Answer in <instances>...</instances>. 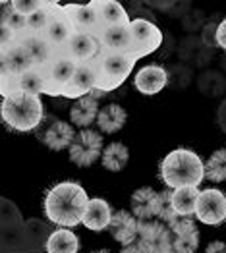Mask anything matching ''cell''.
Returning <instances> with one entry per match:
<instances>
[{
    "mask_svg": "<svg viewBox=\"0 0 226 253\" xmlns=\"http://www.w3.org/2000/svg\"><path fill=\"white\" fill-rule=\"evenodd\" d=\"M87 203L89 197L82 186L78 182L66 180L54 184L46 191L43 209L50 222L58 224L60 228H74L82 222Z\"/></svg>",
    "mask_w": 226,
    "mask_h": 253,
    "instance_id": "cell-1",
    "label": "cell"
},
{
    "mask_svg": "<svg viewBox=\"0 0 226 253\" xmlns=\"http://www.w3.org/2000/svg\"><path fill=\"white\" fill-rule=\"evenodd\" d=\"M161 180L168 190L197 188L205 178V163L191 149H174L161 161Z\"/></svg>",
    "mask_w": 226,
    "mask_h": 253,
    "instance_id": "cell-2",
    "label": "cell"
},
{
    "mask_svg": "<svg viewBox=\"0 0 226 253\" xmlns=\"http://www.w3.org/2000/svg\"><path fill=\"white\" fill-rule=\"evenodd\" d=\"M2 120L16 131H31L37 129L45 120V106L41 97L18 93L14 97L2 99L0 106Z\"/></svg>",
    "mask_w": 226,
    "mask_h": 253,
    "instance_id": "cell-3",
    "label": "cell"
},
{
    "mask_svg": "<svg viewBox=\"0 0 226 253\" xmlns=\"http://www.w3.org/2000/svg\"><path fill=\"white\" fill-rule=\"evenodd\" d=\"M136 62H137V60H136L132 54L103 50V52L93 60L95 70H97V85H95V91L106 95V93L118 89V87L128 80V76L132 74Z\"/></svg>",
    "mask_w": 226,
    "mask_h": 253,
    "instance_id": "cell-4",
    "label": "cell"
},
{
    "mask_svg": "<svg viewBox=\"0 0 226 253\" xmlns=\"http://www.w3.org/2000/svg\"><path fill=\"white\" fill-rule=\"evenodd\" d=\"M132 37V56L136 60L155 52L163 44V33L151 20L136 18L128 25Z\"/></svg>",
    "mask_w": 226,
    "mask_h": 253,
    "instance_id": "cell-5",
    "label": "cell"
},
{
    "mask_svg": "<svg viewBox=\"0 0 226 253\" xmlns=\"http://www.w3.org/2000/svg\"><path fill=\"white\" fill-rule=\"evenodd\" d=\"M137 246L143 253H174V236L161 220H139Z\"/></svg>",
    "mask_w": 226,
    "mask_h": 253,
    "instance_id": "cell-6",
    "label": "cell"
},
{
    "mask_svg": "<svg viewBox=\"0 0 226 253\" xmlns=\"http://www.w3.org/2000/svg\"><path fill=\"white\" fill-rule=\"evenodd\" d=\"M103 135L87 127L76 133L72 147L68 149V157L78 167H91L103 157Z\"/></svg>",
    "mask_w": 226,
    "mask_h": 253,
    "instance_id": "cell-7",
    "label": "cell"
},
{
    "mask_svg": "<svg viewBox=\"0 0 226 253\" xmlns=\"http://www.w3.org/2000/svg\"><path fill=\"white\" fill-rule=\"evenodd\" d=\"M195 216L207 226H219L226 220V195L221 190L207 188L199 193Z\"/></svg>",
    "mask_w": 226,
    "mask_h": 253,
    "instance_id": "cell-8",
    "label": "cell"
},
{
    "mask_svg": "<svg viewBox=\"0 0 226 253\" xmlns=\"http://www.w3.org/2000/svg\"><path fill=\"white\" fill-rule=\"evenodd\" d=\"M62 52L76 64H87L93 62L103 52V44L97 33L74 31V35L70 37L68 44L62 48Z\"/></svg>",
    "mask_w": 226,
    "mask_h": 253,
    "instance_id": "cell-9",
    "label": "cell"
},
{
    "mask_svg": "<svg viewBox=\"0 0 226 253\" xmlns=\"http://www.w3.org/2000/svg\"><path fill=\"white\" fill-rule=\"evenodd\" d=\"M78 70V64L74 60H70L64 52H58L56 58L46 66L45 74H46V91L45 95H50V97H60L64 87L70 84V80L74 78Z\"/></svg>",
    "mask_w": 226,
    "mask_h": 253,
    "instance_id": "cell-10",
    "label": "cell"
},
{
    "mask_svg": "<svg viewBox=\"0 0 226 253\" xmlns=\"http://www.w3.org/2000/svg\"><path fill=\"white\" fill-rule=\"evenodd\" d=\"M39 141L45 143L48 149L52 151H62V149H70L74 139H76V131L74 126L68 122H62L58 118H50L46 124L43 120V124L39 127Z\"/></svg>",
    "mask_w": 226,
    "mask_h": 253,
    "instance_id": "cell-11",
    "label": "cell"
},
{
    "mask_svg": "<svg viewBox=\"0 0 226 253\" xmlns=\"http://www.w3.org/2000/svg\"><path fill=\"white\" fill-rule=\"evenodd\" d=\"M95 85H97V70H95V64L87 62V64H78V70L74 74V78L70 80V84L64 87L60 97L66 99H82L87 97L95 91Z\"/></svg>",
    "mask_w": 226,
    "mask_h": 253,
    "instance_id": "cell-12",
    "label": "cell"
},
{
    "mask_svg": "<svg viewBox=\"0 0 226 253\" xmlns=\"http://www.w3.org/2000/svg\"><path fill=\"white\" fill-rule=\"evenodd\" d=\"M130 205H132V214L137 220H155L161 211V193L149 186L139 188L132 193Z\"/></svg>",
    "mask_w": 226,
    "mask_h": 253,
    "instance_id": "cell-13",
    "label": "cell"
},
{
    "mask_svg": "<svg viewBox=\"0 0 226 253\" xmlns=\"http://www.w3.org/2000/svg\"><path fill=\"white\" fill-rule=\"evenodd\" d=\"M64 12L66 16L70 18L72 25L76 31H83V33H101L103 31V25L99 20V14L97 10L89 4H68L64 6Z\"/></svg>",
    "mask_w": 226,
    "mask_h": 253,
    "instance_id": "cell-14",
    "label": "cell"
},
{
    "mask_svg": "<svg viewBox=\"0 0 226 253\" xmlns=\"http://www.w3.org/2000/svg\"><path fill=\"white\" fill-rule=\"evenodd\" d=\"M166 84H168V74L163 66H157V64L143 66L141 70H137L134 78L136 89L143 95H157L165 89Z\"/></svg>",
    "mask_w": 226,
    "mask_h": 253,
    "instance_id": "cell-15",
    "label": "cell"
},
{
    "mask_svg": "<svg viewBox=\"0 0 226 253\" xmlns=\"http://www.w3.org/2000/svg\"><path fill=\"white\" fill-rule=\"evenodd\" d=\"M112 216H114V212L110 209V205L106 203V199L93 197V199H89V203L85 207L82 224L93 232H103L110 226Z\"/></svg>",
    "mask_w": 226,
    "mask_h": 253,
    "instance_id": "cell-16",
    "label": "cell"
},
{
    "mask_svg": "<svg viewBox=\"0 0 226 253\" xmlns=\"http://www.w3.org/2000/svg\"><path fill=\"white\" fill-rule=\"evenodd\" d=\"M108 230L112 234V238L126 246H132L136 244V238L139 234V220L128 211H116L112 216V222L108 226Z\"/></svg>",
    "mask_w": 226,
    "mask_h": 253,
    "instance_id": "cell-17",
    "label": "cell"
},
{
    "mask_svg": "<svg viewBox=\"0 0 226 253\" xmlns=\"http://www.w3.org/2000/svg\"><path fill=\"white\" fill-rule=\"evenodd\" d=\"M74 31H76V29H74V25H72L70 18L66 16L64 6H60V8L54 12V16H52V20H50V23H48L46 31L43 33V37L50 42L54 48L62 50V48L68 44L70 37L74 35Z\"/></svg>",
    "mask_w": 226,
    "mask_h": 253,
    "instance_id": "cell-18",
    "label": "cell"
},
{
    "mask_svg": "<svg viewBox=\"0 0 226 253\" xmlns=\"http://www.w3.org/2000/svg\"><path fill=\"white\" fill-rule=\"evenodd\" d=\"M20 44L29 52V56L33 58V64L43 68V70H46V66L52 62L56 58V54L60 52L43 35H25L20 39Z\"/></svg>",
    "mask_w": 226,
    "mask_h": 253,
    "instance_id": "cell-19",
    "label": "cell"
},
{
    "mask_svg": "<svg viewBox=\"0 0 226 253\" xmlns=\"http://www.w3.org/2000/svg\"><path fill=\"white\" fill-rule=\"evenodd\" d=\"M99 99H95L93 95H87V97H82L78 99L72 108H70V120L72 124L82 129H87L93 122H97L99 118Z\"/></svg>",
    "mask_w": 226,
    "mask_h": 253,
    "instance_id": "cell-20",
    "label": "cell"
},
{
    "mask_svg": "<svg viewBox=\"0 0 226 253\" xmlns=\"http://www.w3.org/2000/svg\"><path fill=\"white\" fill-rule=\"evenodd\" d=\"M91 6L97 10L103 29L114 27V25H130L132 21L128 18L126 8L116 0H93Z\"/></svg>",
    "mask_w": 226,
    "mask_h": 253,
    "instance_id": "cell-21",
    "label": "cell"
},
{
    "mask_svg": "<svg viewBox=\"0 0 226 253\" xmlns=\"http://www.w3.org/2000/svg\"><path fill=\"white\" fill-rule=\"evenodd\" d=\"M99 39H101V44H103V50L132 54V37H130L128 25L106 27L99 33Z\"/></svg>",
    "mask_w": 226,
    "mask_h": 253,
    "instance_id": "cell-22",
    "label": "cell"
},
{
    "mask_svg": "<svg viewBox=\"0 0 226 253\" xmlns=\"http://www.w3.org/2000/svg\"><path fill=\"white\" fill-rule=\"evenodd\" d=\"M128 120V112L126 108L116 103H110L101 108L99 118H97V126L103 133H116L118 129H122L126 126Z\"/></svg>",
    "mask_w": 226,
    "mask_h": 253,
    "instance_id": "cell-23",
    "label": "cell"
},
{
    "mask_svg": "<svg viewBox=\"0 0 226 253\" xmlns=\"http://www.w3.org/2000/svg\"><path fill=\"white\" fill-rule=\"evenodd\" d=\"M46 253H78L80 252V238L76 232L68 228H58L46 238L45 244Z\"/></svg>",
    "mask_w": 226,
    "mask_h": 253,
    "instance_id": "cell-24",
    "label": "cell"
},
{
    "mask_svg": "<svg viewBox=\"0 0 226 253\" xmlns=\"http://www.w3.org/2000/svg\"><path fill=\"white\" fill-rule=\"evenodd\" d=\"M199 193L197 188H180V190H172V207L180 216H191L195 214L197 209V201H199Z\"/></svg>",
    "mask_w": 226,
    "mask_h": 253,
    "instance_id": "cell-25",
    "label": "cell"
},
{
    "mask_svg": "<svg viewBox=\"0 0 226 253\" xmlns=\"http://www.w3.org/2000/svg\"><path fill=\"white\" fill-rule=\"evenodd\" d=\"M128 161H130V149L120 141L108 143L103 151V157H101L103 167L110 172H120L122 169H126Z\"/></svg>",
    "mask_w": 226,
    "mask_h": 253,
    "instance_id": "cell-26",
    "label": "cell"
},
{
    "mask_svg": "<svg viewBox=\"0 0 226 253\" xmlns=\"http://www.w3.org/2000/svg\"><path fill=\"white\" fill-rule=\"evenodd\" d=\"M33 58L29 56V52L21 46L20 42L16 46H12L10 50L2 52V68L10 70V72H16V74H23L25 70L33 68Z\"/></svg>",
    "mask_w": 226,
    "mask_h": 253,
    "instance_id": "cell-27",
    "label": "cell"
},
{
    "mask_svg": "<svg viewBox=\"0 0 226 253\" xmlns=\"http://www.w3.org/2000/svg\"><path fill=\"white\" fill-rule=\"evenodd\" d=\"M58 8H60L58 2H48L46 0V4L43 6L41 10H37L35 14H31L27 18V35H43Z\"/></svg>",
    "mask_w": 226,
    "mask_h": 253,
    "instance_id": "cell-28",
    "label": "cell"
},
{
    "mask_svg": "<svg viewBox=\"0 0 226 253\" xmlns=\"http://www.w3.org/2000/svg\"><path fill=\"white\" fill-rule=\"evenodd\" d=\"M20 87L21 93H29V95H41L46 91V74L39 66H33L29 70H25L20 74Z\"/></svg>",
    "mask_w": 226,
    "mask_h": 253,
    "instance_id": "cell-29",
    "label": "cell"
},
{
    "mask_svg": "<svg viewBox=\"0 0 226 253\" xmlns=\"http://www.w3.org/2000/svg\"><path fill=\"white\" fill-rule=\"evenodd\" d=\"M205 178L211 182H226V147L215 151L207 159Z\"/></svg>",
    "mask_w": 226,
    "mask_h": 253,
    "instance_id": "cell-30",
    "label": "cell"
},
{
    "mask_svg": "<svg viewBox=\"0 0 226 253\" xmlns=\"http://www.w3.org/2000/svg\"><path fill=\"white\" fill-rule=\"evenodd\" d=\"M0 93H2V99H8V97H14V95L21 93L20 74L10 72L6 68H0Z\"/></svg>",
    "mask_w": 226,
    "mask_h": 253,
    "instance_id": "cell-31",
    "label": "cell"
},
{
    "mask_svg": "<svg viewBox=\"0 0 226 253\" xmlns=\"http://www.w3.org/2000/svg\"><path fill=\"white\" fill-rule=\"evenodd\" d=\"M170 195H172V190H168V188L165 191H161V211H159V216H157V220H161L166 226H170L180 216L178 212L174 211V207H172Z\"/></svg>",
    "mask_w": 226,
    "mask_h": 253,
    "instance_id": "cell-32",
    "label": "cell"
},
{
    "mask_svg": "<svg viewBox=\"0 0 226 253\" xmlns=\"http://www.w3.org/2000/svg\"><path fill=\"white\" fill-rule=\"evenodd\" d=\"M199 248V232L174 236V253H195Z\"/></svg>",
    "mask_w": 226,
    "mask_h": 253,
    "instance_id": "cell-33",
    "label": "cell"
},
{
    "mask_svg": "<svg viewBox=\"0 0 226 253\" xmlns=\"http://www.w3.org/2000/svg\"><path fill=\"white\" fill-rule=\"evenodd\" d=\"M45 4H46V0H12L14 10L21 16H25V18H29L31 14L41 10Z\"/></svg>",
    "mask_w": 226,
    "mask_h": 253,
    "instance_id": "cell-34",
    "label": "cell"
},
{
    "mask_svg": "<svg viewBox=\"0 0 226 253\" xmlns=\"http://www.w3.org/2000/svg\"><path fill=\"white\" fill-rule=\"evenodd\" d=\"M170 232L172 236H182V234H191L197 230V226H195V220L191 218V216H178L170 226Z\"/></svg>",
    "mask_w": 226,
    "mask_h": 253,
    "instance_id": "cell-35",
    "label": "cell"
},
{
    "mask_svg": "<svg viewBox=\"0 0 226 253\" xmlns=\"http://www.w3.org/2000/svg\"><path fill=\"white\" fill-rule=\"evenodd\" d=\"M217 46L226 50V18L217 25Z\"/></svg>",
    "mask_w": 226,
    "mask_h": 253,
    "instance_id": "cell-36",
    "label": "cell"
},
{
    "mask_svg": "<svg viewBox=\"0 0 226 253\" xmlns=\"http://www.w3.org/2000/svg\"><path fill=\"white\" fill-rule=\"evenodd\" d=\"M205 253H226V244L221 242V240H215V242H211L207 246Z\"/></svg>",
    "mask_w": 226,
    "mask_h": 253,
    "instance_id": "cell-37",
    "label": "cell"
},
{
    "mask_svg": "<svg viewBox=\"0 0 226 253\" xmlns=\"http://www.w3.org/2000/svg\"><path fill=\"white\" fill-rule=\"evenodd\" d=\"M211 33H217V27L213 25V23H209L205 27V31H203V41L209 44V46H213V44H217V42L211 39Z\"/></svg>",
    "mask_w": 226,
    "mask_h": 253,
    "instance_id": "cell-38",
    "label": "cell"
},
{
    "mask_svg": "<svg viewBox=\"0 0 226 253\" xmlns=\"http://www.w3.org/2000/svg\"><path fill=\"white\" fill-rule=\"evenodd\" d=\"M120 253H143V252H141V248L137 244H132V246H126Z\"/></svg>",
    "mask_w": 226,
    "mask_h": 253,
    "instance_id": "cell-39",
    "label": "cell"
},
{
    "mask_svg": "<svg viewBox=\"0 0 226 253\" xmlns=\"http://www.w3.org/2000/svg\"><path fill=\"white\" fill-rule=\"evenodd\" d=\"M97 253H110V252H97Z\"/></svg>",
    "mask_w": 226,
    "mask_h": 253,
    "instance_id": "cell-40",
    "label": "cell"
}]
</instances>
